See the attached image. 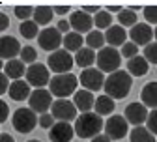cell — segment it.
I'll return each instance as SVG.
<instances>
[{
  "instance_id": "cell-41",
  "label": "cell",
  "mask_w": 157,
  "mask_h": 142,
  "mask_svg": "<svg viewBox=\"0 0 157 142\" xmlns=\"http://www.w3.org/2000/svg\"><path fill=\"white\" fill-rule=\"evenodd\" d=\"M56 28L60 30L62 34H69V28H71V25H69V21H66V19H62V21H58Z\"/></svg>"
},
{
  "instance_id": "cell-48",
  "label": "cell",
  "mask_w": 157,
  "mask_h": 142,
  "mask_svg": "<svg viewBox=\"0 0 157 142\" xmlns=\"http://www.w3.org/2000/svg\"><path fill=\"white\" fill-rule=\"evenodd\" d=\"M0 17H2V26H0V30H6L8 28V17L2 13V15H0Z\"/></svg>"
},
{
  "instance_id": "cell-26",
  "label": "cell",
  "mask_w": 157,
  "mask_h": 142,
  "mask_svg": "<svg viewBox=\"0 0 157 142\" xmlns=\"http://www.w3.org/2000/svg\"><path fill=\"white\" fill-rule=\"evenodd\" d=\"M4 75H8L13 80H21V77L25 75V62L23 60H10L4 64Z\"/></svg>"
},
{
  "instance_id": "cell-18",
  "label": "cell",
  "mask_w": 157,
  "mask_h": 142,
  "mask_svg": "<svg viewBox=\"0 0 157 142\" xmlns=\"http://www.w3.org/2000/svg\"><path fill=\"white\" fill-rule=\"evenodd\" d=\"M95 99L97 97H94V94L88 90H77V94L73 95V103L81 110V114H86V112H92V109L95 107Z\"/></svg>"
},
{
  "instance_id": "cell-49",
  "label": "cell",
  "mask_w": 157,
  "mask_h": 142,
  "mask_svg": "<svg viewBox=\"0 0 157 142\" xmlns=\"http://www.w3.org/2000/svg\"><path fill=\"white\" fill-rule=\"evenodd\" d=\"M155 39H157V28H155Z\"/></svg>"
},
{
  "instance_id": "cell-50",
  "label": "cell",
  "mask_w": 157,
  "mask_h": 142,
  "mask_svg": "<svg viewBox=\"0 0 157 142\" xmlns=\"http://www.w3.org/2000/svg\"><path fill=\"white\" fill-rule=\"evenodd\" d=\"M28 142H39V140H28Z\"/></svg>"
},
{
  "instance_id": "cell-5",
  "label": "cell",
  "mask_w": 157,
  "mask_h": 142,
  "mask_svg": "<svg viewBox=\"0 0 157 142\" xmlns=\"http://www.w3.org/2000/svg\"><path fill=\"white\" fill-rule=\"evenodd\" d=\"M75 64V56H71V52H67L66 49L54 51L49 54L47 58V67L56 73V75H64V73H71V67Z\"/></svg>"
},
{
  "instance_id": "cell-3",
  "label": "cell",
  "mask_w": 157,
  "mask_h": 142,
  "mask_svg": "<svg viewBox=\"0 0 157 142\" xmlns=\"http://www.w3.org/2000/svg\"><path fill=\"white\" fill-rule=\"evenodd\" d=\"M78 80L75 75L71 73H64V75H54L51 79V84H49V90L52 95H56L58 99H67L71 94L75 95L77 94V86H78Z\"/></svg>"
},
{
  "instance_id": "cell-47",
  "label": "cell",
  "mask_w": 157,
  "mask_h": 142,
  "mask_svg": "<svg viewBox=\"0 0 157 142\" xmlns=\"http://www.w3.org/2000/svg\"><path fill=\"white\" fill-rule=\"evenodd\" d=\"M122 10H124L122 6H107V11L109 13H120Z\"/></svg>"
},
{
  "instance_id": "cell-38",
  "label": "cell",
  "mask_w": 157,
  "mask_h": 142,
  "mask_svg": "<svg viewBox=\"0 0 157 142\" xmlns=\"http://www.w3.org/2000/svg\"><path fill=\"white\" fill-rule=\"evenodd\" d=\"M54 124H56V121H54V116L52 114H43V116H39V125H41V127H45V129H52L54 127Z\"/></svg>"
},
{
  "instance_id": "cell-14",
  "label": "cell",
  "mask_w": 157,
  "mask_h": 142,
  "mask_svg": "<svg viewBox=\"0 0 157 142\" xmlns=\"http://www.w3.org/2000/svg\"><path fill=\"white\" fill-rule=\"evenodd\" d=\"M129 36H131V41L135 45H150L151 43V37H155V28H151L148 23H139L135 25L131 30H129Z\"/></svg>"
},
{
  "instance_id": "cell-7",
  "label": "cell",
  "mask_w": 157,
  "mask_h": 142,
  "mask_svg": "<svg viewBox=\"0 0 157 142\" xmlns=\"http://www.w3.org/2000/svg\"><path fill=\"white\" fill-rule=\"evenodd\" d=\"M52 103H54V101H52V94H51V90H43V88L34 90L32 95H30V99H28L30 109H32L36 114H39V116L47 114V112L52 109Z\"/></svg>"
},
{
  "instance_id": "cell-10",
  "label": "cell",
  "mask_w": 157,
  "mask_h": 142,
  "mask_svg": "<svg viewBox=\"0 0 157 142\" xmlns=\"http://www.w3.org/2000/svg\"><path fill=\"white\" fill-rule=\"evenodd\" d=\"M78 109L75 107L73 101L69 99H56L54 103H52V109H51V114L54 116V120H60V121H69L71 120H77Z\"/></svg>"
},
{
  "instance_id": "cell-4",
  "label": "cell",
  "mask_w": 157,
  "mask_h": 142,
  "mask_svg": "<svg viewBox=\"0 0 157 142\" xmlns=\"http://www.w3.org/2000/svg\"><path fill=\"white\" fill-rule=\"evenodd\" d=\"M122 64V52L114 47H103L97 52V69L103 73H116Z\"/></svg>"
},
{
  "instance_id": "cell-43",
  "label": "cell",
  "mask_w": 157,
  "mask_h": 142,
  "mask_svg": "<svg viewBox=\"0 0 157 142\" xmlns=\"http://www.w3.org/2000/svg\"><path fill=\"white\" fill-rule=\"evenodd\" d=\"M0 110H2V114H0V121L4 124V121L8 120V103H6V101H0Z\"/></svg>"
},
{
  "instance_id": "cell-46",
  "label": "cell",
  "mask_w": 157,
  "mask_h": 142,
  "mask_svg": "<svg viewBox=\"0 0 157 142\" xmlns=\"http://www.w3.org/2000/svg\"><path fill=\"white\" fill-rule=\"evenodd\" d=\"M92 142H110V138L107 135H97L95 138H92Z\"/></svg>"
},
{
  "instance_id": "cell-34",
  "label": "cell",
  "mask_w": 157,
  "mask_h": 142,
  "mask_svg": "<svg viewBox=\"0 0 157 142\" xmlns=\"http://www.w3.org/2000/svg\"><path fill=\"white\" fill-rule=\"evenodd\" d=\"M122 56L124 58H127V62H129V60H133V58H136V56H139V45H135L133 41H127L124 47H122Z\"/></svg>"
},
{
  "instance_id": "cell-42",
  "label": "cell",
  "mask_w": 157,
  "mask_h": 142,
  "mask_svg": "<svg viewBox=\"0 0 157 142\" xmlns=\"http://www.w3.org/2000/svg\"><path fill=\"white\" fill-rule=\"evenodd\" d=\"M82 11L88 13V15H94V17H95L97 13L101 11V8H99V6H82Z\"/></svg>"
},
{
  "instance_id": "cell-2",
  "label": "cell",
  "mask_w": 157,
  "mask_h": 142,
  "mask_svg": "<svg viewBox=\"0 0 157 142\" xmlns=\"http://www.w3.org/2000/svg\"><path fill=\"white\" fill-rule=\"evenodd\" d=\"M75 135L81 138H95L97 135H101V129H105V121L99 114L95 112H86L81 114L75 120Z\"/></svg>"
},
{
  "instance_id": "cell-13",
  "label": "cell",
  "mask_w": 157,
  "mask_h": 142,
  "mask_svg": "<svg viewBox=\"0 0 157 142\" xmlns=\"http://www.w3.org/2000/svg\"><path fill=\"white\" fill-rule=\"evenodd\" d=\"M124 116L129 124H133L135 127H140V125H144V121H148L150 112H148V107L144 103H129L125 107Z\"/></svg>"
},
{
  "instance_id": "cell-25",
  "label": "cell",
  "mask_w": 157,
  "mask_h": 142,
  "mask_svg": "<svg viewBox=\"0 0 157 142\" xmlns=\"http://www.w3.org/2000/svg\"><path fill=\"white\" fill-rule=\"evenodd\" d=\"M114 99L112 97H109L107 94L105 95H99L95 99V107H94V110H95V114H99V116H112V112H114Z\"/></svg>"
},
{
  "instance_id": "cell-11",
  "label": "cell",
  "mask_w": 157,
  "mask_h": 142,
  "mask_svg": "<svg viewBox=\"0 0 157 142\" xmlns=\"http://www.w3.org/2000/svg\"><path fill=\"white\" fill-rule=\"evenodd\" d=\"M129 121L125 120V116H120V114H112L107 121H105V135L110 138V140H120L127 135V129H129Z\"/></svg>"
},
{
  "instance_id": "cell-44",
  "label": "cell",
  "mask_w": 157,
  "mask_h": 142,
  "mask_svg": "<svg viewBox=\"0 0 157 142\" xmlns=\"http://www.w3.org/2000/svg\"><path fill=\"white\" fill-rule=\"evenodd\" d=\"M54 13L66 15V13H69V6H54Z\"/></svg>"
},
{
  "instance_id": "cell-32",
  "label": "cell",
  "mask_w": 157,
  "mask_h": 142,
  "mask_svg": "<svg viewBox=\"0 0 157 142\" xmlns=\"http://www.w3.org/2000/svg\"><path fill=\"white\" fill-rule=\"evenodd\" d=\"M94 23H95V26L99 30H109L112 26V15L107 10H101L99 13L94 17Z\"/></svg>"
},
{
  "instance_id": "cell-36",
  "label": "cell",
  "mask_w": 157,
  "mask_h": 142,
  "mask_svg": "<svg viewBox=\"0 0 157 142\" xmlns=\"http://www.w3.org/2000/svg\"><path fill=\"white\" fill-rule=\"evenodd\" d=\"M144 58L148 60V64H157V41L144 47Z\"/></svg>"
},
{
  "instance_id": "cell-8",
  "label": "cell",
  "mask_w": 157,
  "mask_h": 142,
  "mask_svg": "<svg viewBox=\"0 0 157 142\" xmlns=\"http://www.w3.org/2000/svg\"><path fill=\"white\" fill-rule=\"evenodd\" d=\"M49 71L51 69L47 66L37 64V62L32 64V66H28V69H26V83L30 86H36L37 90L47 86V84H51V73Z\"/></svg>"
},
{
  "instance_id": "cell-20",
  "label": "cell",
  "mask_w": 157,
  "mask_h": 142,
  "mask_svg": "<svg viewBox=\"0 0 157 142\" xmlns=\"http://www.w3.org/2000/svg\"><path fill=\"white\" fill-rule=\"evenodd\" d=\"M10 97L13 101H25V99H30L32 95V90H30V84L26 83V80H13V83L10 84V90H8Z\"/></svg>"
},
{
  "instance_id": "cell-15",
  "label": "cell",
  "mask_w": 157,
  "mask_h": 142,
  "mask_svg": "<svg viewBox=\"0 0 157 142\" xmlns=\"http://www.w3.org/2000/svg\"><path fill=\"white\" fill-rule=\"evenodd\" d=\"M69 25H71V28H73V32H77V34H90L92 32V28L95 26V23H94V17L92 15H88V13H84L82 10L81 11H73L71 13V17H69Z\"/></svg>"
},
{
  "instance_id": "cell-27",
  "label": "cell",
  "mask_w": 157,
  "mask_h": 142,
  "mask_svg": "<svg viewBox=\"0 0 157 142\" xmlns=\"http://www.w3.org/2000/svg\"><path fill=\"white\" fill-rule=\"evenodd\" d=\"M105 41L107 39H105V34L101 30H92L90 34H86V47H90L94 51H101L103 47H107Z\"/></svg>"
},
{
  "instance_id": "cell-24",
  "label": "cell",
  "mask_w": 157,
  "mask_h": 142,
  "mask_svg": "<svg viewBox=\"0 0 157 142\" xmlns=\"http://www.w3.org/2000/svg\"><path fill=\"white\" fill-rule=\"evenodd\" d=\"M82 45H84V39H82V34H77V32H69V34H66L64 36V49L67 51V52H78L82 49Z\"/></svg>"
},
{
  "instance_id": "cell-23",
  "label": "cell",
  "mask_w": 157,
  "mask_h": 142,
  "mask_svg": "<svg viewBox=\"0 0 157 142\" xmlns=\"http://www.w3.org/2000/svg\"><path fill=\"white\" fill-rule=\"evenodd\" d=\"M148 67H150L148 60H146L144 56H140V54L127 62V71H129L131 75H135V77H144V75L148 73Z\"/></svg>"
},
{
  "instance_id": "cell-17",
  "label": "cell",
  "mask_w": 157,
  "mask_h": 142,
  "mask_svg": "<svg viewBox=\"0 0 157 142\" xmlns=\"http://www.w3.org/2000/svg\"><path fill=\"white\" fill-rule=\"evenodd\" d=\"M21 51H23V47L19 45V41H17L15 37H11V36H2V39H0V56H2L6 62L15 60L17 54L21 56Z\"/></svg>"
},
{
  "instance_id": "cell-37",
  "label": "cell",
  "mask_w": 157,
  "mask_h": 142,
  "mask_svg": "<svg viewBox=\"0 0 157 142\" xmlns=\"http://www.w3.org/2000/svg\"><path fill=\"white\" fill-rule=\"evenodd\" d=\"M144 10V19L148 21V25H157V6H146Z\"/></svg>"
},
{
  "instance_id": "cell-40",
  "label": "cell",
  "mask_w": 157,
  "mask_h": 142,
  "mask_svg": "<svg viewBox=\"0 0 157 142\" xmlns=\"http://www.w3.org/2000/svg\"><path fill=\"white\" fill-rule=\"evenodd\" d=\"M8 75H0V94H8V90H10V86H8Z\"/></svg>"
},
{
  "instance_id": "cell-39",
  "label": "cell",
  "mask_w": 157,
  "mask_h": 142,
  "mask_svg": "<svg viewBox=\"0 0 157 142\" xmlns=\"http://www.w3.org/2000/svg\"><path fill=\"white\" fill-rule=\"evenodd\" d=\"M146 127H148V129H150L153 135H157V109L150 112V116H148V121H146Z\"/></svg>"
},
{
  "instance_id": "cell-30",
  "label": "cell",
  "mask_w": 157,
  "mask_h": 142,
  "mask_svg": "<svg viewBox=\"0 0 157 142\" xmlns=\"http://www.w3.org/2000/svg\"><path fill=\"white\" fill-rule=\"evenodd\" d=\"M136 11H133L131 8H124L120 13H118V21H120V26H135V25H139V21H136Z\"/></svg>"
},
{
  "instance_id": "cell-21",
  "label": "cell",
  "mask_w": 157,
  "mask_h": 142,
  "mask_svg": "<svg viewBox=\"0 0 157 142\" xmlns=\"http://www.w3.org/2000/svg\"><path fill=\"white\" fill-rule=\"evenodd\" d=\"M75 64L78 67H82V69H90L94 64H97V54H95V51L90 49V47H82L81 51L75 54Z\"/></svg>"
},
{
  "instance_id": "cell-33",
  "label": "cell",
  "mask_w": 157,
  "mask_h": 142,
  "mask_svg": "<svg viewBox=\"0 0 157 142\" xmlns=\"http://www.w3.org/2000/svg\"><path fill=\"white\" fill-rule=\"evenodd\" d=\"M34 10L36 8H32V6H15L13 13L25 23V21H30V17H34Z\"/></svg>"
},
{
  "instance_id": "cell-35",
  "label": "cell",
  "mask_w": 157,
  "mask_h": 142,
  "mask_svg": "<svg viewBox=\"0 0 157 142\" xmlns=\"http://www.w3.org/2000/svg\"><path fill=\"white\" fill-rule=\"evenodd\" d=\"M21 60L25 64H36V60H37V52H36V49L34 47H30V45H26V47H23V51H21Z\"/></svg>"
},
{
  "instance_id": "cell-29",
  "label": "cell",
  "mask_w": 157,
  "mask_h": 142,
  "mask_svg": "<svg viewBox=\"0 0 157 142\" xmlns=\"http://www.w3.org/2000/svg\"><path fill=\"white\" fill-rule=\"evenodd\" d=\"M52 13H54V8L51 6H37L34 10V21L37 25H49L52 21Z\"/></svg>"
},
{
  "instance_id": "cell-12",
  "label": "cell",
  "mask_w": 157,
  "mask_h": 142,
  "mask_svg": "<svg viewBox=\"0 0 157 142\" xmlns=\"http://www.w3.org/2000/svg\"><path fill=\"white\" fill-rule=\"evenodd\" d=\"M78 80H81V84L84 86V90L95 92V90L105 88V80H107V77L103 75L101 69L90 67V69H82V73H81V77H78Z\"/></svg>"
},
{
  "instance_id": "cell-9",
  "label": "cell",
  "mask_w": 157,
  "mask_h": 142,
  "mask_svg": "<svg viewBox=\"0 0 157 142\" xmlns=\"http://www.w3.org/2000/svg\"><path fill=\"white\" fill-rule=\"evenodd\" d=\"M37 41H39V47L43 51L54 52V51H60V45H64V36L56 26L54 28H45V30L39 32Z\"/></svg>"
},
{
  "instance_id": "cell-28",
  "label": "cell",
  "mask_w": 157,
  "mask_h": 142,
  "mask_svg": "<svg viewBox=\"0 0 157 142\" xmlns=\"http://www.w3.org/2000/svg\"><path fill=\"white\" fill-rule=\"evenodd\" d=\"M129 136H131V142H157L155 140V135L148 127H144V125L133 127V131H131Z\"/></svg>"
},
{
  "instance_id": "cell-22",
  "label": "cell",
  "mask_w": 157,
  "mask_h": 142,
  "mask_svg": "<svg viewBox=\"0 0 157 142\" xmlns=\"http://www.w3.org/2000/svg\"><path fill=\"white\" fill-rule=\"evenodd\" d=\"M140 99L142 103L150 109H157V80H151V83H148L142 92H140Z\"/></svg>"
},
{
  "instance_id": "cell-1",
  "label": "cell",
  "mask_w": 157,
  "mask_h": 142,
  "mask_svg": "<svg viewBox=\"0 0 157 142\" xmlns=\"http://www.w3.org/2000/svg\"><path fill=\"white\" fill-rule=\"evenodd\" d=\"M133 86V79L129 75V71L118 69L116 73H110L105 80V94L112 99H124Z\"/></svg>"
},
{
  "instance_id": "cell-45",
  "label": "cell",
  "mask_w": 157,
  "mask_h": 142,
  "mask_svg": "<svg viewBox=\"0 0 157 142\" xmlns=\"http://www.w3.org/2000/svg\"><path fill=\"white\" fill-rule=\"evenodd\" d=\"M0 142H15V140H13V136L10 133H2L0 135Z\"/></svg>"
},
{
  "instance_id": "cell-16",
  "label": "cell",
  "mask_w": 157,
  "mask_h": 142,
  "mask_svg": "<svg viewBox=\"0 0 157 142\" xmlns=\"http://www.w3.org/2000/svg\"><path fill=\"white\" fill-rule=\"evenodd\" d=\"M75 136V127L67 121H56L54 127L49 131L51 142H71Z\"/></svg>"
},
{
  "instance_id": "cell-6",
  "label": "cell",
  "mask_w": 157,
  "mask_h": 142,
  "mask_svg": "<svg viewBox=\"0 0 157 142\" xmlns=\"http://www.w3.org/2000/svg\"><path fill=\"white\" fill-rule=\"evenodd\" d=\"M11 124H13L15 131H19V133H30L36 127V124H37V116H36V112L32 109L21 107V109H17L13 112Z\"/></svg>"
},
{
  "instance_id": "cell-19",
  "label": "cell",
  "mask_w": 157,
  "mask_h": 142,
  "mask_svg": "<svg viewBox=\"0 0 157 142\" xmlns=\"http://www.w3.org/2000/svg\"><path fill=\"white\" fill-rule=\"evenodd\" d=\"M105 39H107V43H109V47H118V45H125L127 41V32H125V28L124 26H120V25H112L107 32H105Z\"/></svg>"
},
{
  "instance_id": "cell-31",
  "label": "cell",
  "mask_w": 157,
  "mask_h": 142,
  "mask_svg": "<svg viewBox=\"0 0 157 142\" xmlns=\"http://www.w3.org/2000/svg\"><path fill=\"white\" fill-rule=\"evenodd\" d=\"M37 26H39V25L34 21V19H30V21L21 23V26H19V32H21V36L26 37V39H34V37H39Z\"/></svg>"
}]
</instances>
